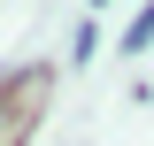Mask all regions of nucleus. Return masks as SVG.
I'll use <instances>...</instances> for the list:
<instances>
[{"label":"nucleus","instance_id":"1","mask_svg":"<svg viewBox=\"0 0 154 146\" xmlns=\"http://www.w3.org/2000/svg\"><path fill=\"white\" fill-rule=\"evenodd\" d=\"M139 46H154V0L139 8L131 23H123V54H139Z\"/></svg>","mask_w":154,"mask_h":146}]
</instances>
